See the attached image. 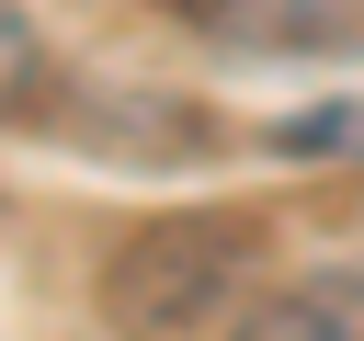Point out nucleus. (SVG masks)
Here are the masks:
<instances>
[{"label": "nucleus", "mask_w": 364, "mask_h": 341, "mask_svg": "<svg viewBox=\"0 0 364 341\" xmlns=\"http://www.w3.org/2000/svg\"><path fill=\"white\" fill-rule=\"evenodd\" d=\"M262 261V227L250 216H148L114 261H102V318L125 341H171L193 318H216Z\"/></svg>", "instance_id": "nucleus-1"}, {"label": "nucleus", "mask_w": 364, "mask_h": 341, "mask_svg": "<svg viewBox=\"0 0 364 341\" xmlns=\"http://www.w3.org/2000/svg\"><path fill=\"white\" fill-rule=\"evenodd\" d=\"M182 23H205L216 45H262V57H296V45H353L364 34V0H171Z\"/></svg>", "instance_id": "nucleus-2"}, {"label": "nucleus", "mask_w": 364, "mask_h": 341, "mask_svg": "<svg viewBox=\"0 0 364 341\" xmlns=\"http://www.w3.org/2000/svg\"><path fill=\"white\" fill-rule=\"evenodd\" d=\"M228 341H364V273H307L273 307H250Z\"/></svg>", "instance_id": "nucleus-3"}]
</instances>
